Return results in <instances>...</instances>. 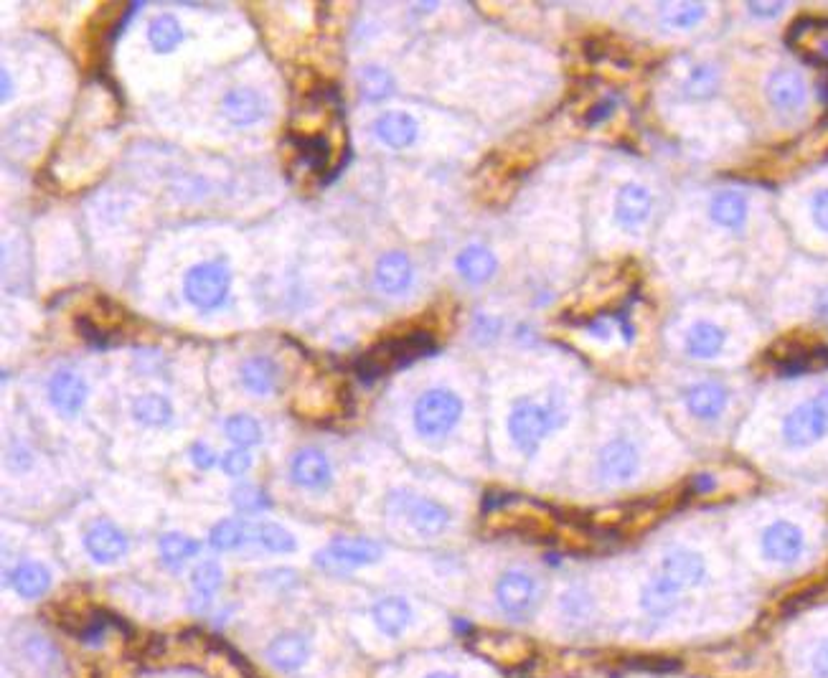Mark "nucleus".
<instances>
[{"label":"nucleus","instance_id":"nucleus-49","mask_svg":"<svg viewBox=\"0 0 828 678\" xmlns=\"http://www.w3.org/2000/svg\"><path fill=\"white\" fill-rule=\"evenodd\" d=\"M813 402L818 404V409H821V412H823V417L828 419V386H826V389H823L821 394H818L816 399H813Z\"/></svg>","mask_w":828,"mask_h":678},{"label":"nucleus","instance_id":"nucleus-21","mask_svg":"<svg viewBox=\"0 0 828 678\" xmlns=\"http://www.w3.org/2000/svg\"><path fill=\"white\" fill-rule=\"evenodd\" d=\"M414 280V267L404 252H389L376 262V285L381 293L399 295L409 290Z\"/></svg>","mask_w":828,"mask_h":678},{"label":"nucleus","instance_id":"nucleus-12","mask_svg":"<svg viewBox=\"0 0 828 678\" xmlns=\"http://www.w3.org/2000/svg\"><path fill=\"white\" fill-rule=\"evenodd\" d=\"M84 549L97 564H115L130 549L125 531L117 529L112 521H97L84 534Z\"/></svg>","mask_w":828,"mask_h":678},{"label":"nucleus","instance_id":"nucleus-4","mask_svg":"<svg viewBox=\"0 0 828 678\" xmlns=\"http://www.w3.org/2000/svg\"><path fill=\"white\" fill-rule=\"evenodd\" d=\"M463 409V399L450 389H427L414 402V430L427 440H440L458 427V422L463 419Z\"/></svg>","mask_w":828,"mask_h":678},{"label":"nucleus","instance_id":"nucleus-29","mask_svg":"<svg viewBox=\"0 0 828 678\" xmlns=\"http://www.w3.org/2000/svg\"><path fill=\"white\" fill-rule=\"evenodd\" d=\"M242 384L257 397H265L277 384V366L267 356H254L242 364Z\"/></svg>","mask_w":828,"mask_h":678},{"label":"nucleus","instance_id":"nucleus-19","mask_svg":"<svg viewBox=\"0 0 828 678\" xmlns=\"http://www.w3.org/2000/svg\"><path fill=\"white\" fill-rule=\"evenodd\" d=\"M765 94H768L770 105L775 110L795 112L806 105L808 89L801 74L790 72V69H778V72L770 74L768 84H765Z\"/></svg>","mask_w":828,"mask_h":678},{"label":"nucleus","instance_id":"nucleus-13","mask_svg":"<svg viewBox=\"0 0 828 678\" xmlns=\"http://www.w3.org/2000/svg\"><path fill=\"white\" fill-rule=\"evenodd\" d=\"M290 478L295 486L310 488V491L328 488L333 480L331 460L318 447H303L290 460Z\"/></svg>","mask_w":828,"mask_h":678},{"label":"nucleus","instance_id":"nucleus-33","mask_svg":"<svg viewBox=\"0 0 828 678\" xmlns=\"http://www.w3.org/2000/svg\"><path fill=\"white\" fill-rule=\"evenodd\" d=\"M359 92L366 102L387 100L394 92L392 74L381 67H364L359 74Z\"/></svg>","mask_w":828,"mask_h":678},{"label":"nucleus","instance_id":"nucleus-6","mask_svg":"<svg viewBox=\"0 0 828 678\" xmlns=\"http://www.w3.org/2000/svg\"><path fill=\"white\" fill-rule=\"evenodd\" d=\"M384 557L381 544L361 536H336L323 552L315 554V567L328 574H346L351 569L369 567Z\"/></svg>","mask_w":828,"mask_h":678},{"label":"nucleus","instance_id":"nucleus-42","mask_svg":"<svg viewBox=\"0 0 828 678\" xmlns=\"http://www.w3.org/2000/svg\"><path fill=\"white\" fill-rule=\"evenodd\" d=\"M188 452H191V463H194L199 470H209L216 465V452L211 450L206 442H194Z\"/></svg>","mask_w":828,"mask_h":678},{"label":"nucleus","instance_id":"nucleus-14","mask_svg":"<svg viewBox=\"0 0 828 678\" xmlns=\"http://www.w3.org/2000/svg\"><path fill=\"white\" fill-rule=\"evenodd\" d=\"M729 404V389L719 381H699L684 392V407L699 422H714Z\"/></svg>","mask_w":828,"mask_h":678},{"label":"nucleus","instance_id":"nucleus-40","mask_svg":"<svg viewBox=\"0 0 828 678\" xmlns=\"http://www.w3.org/2000/svg\"><path fill=\"white\" fill-rule=\"evenodd\" d=\"M232 503L237 511L242 513H257L270 508V498L265 496V491H260L257 486H249V483H242L232 491Z\"/></svg>","mask_w":828,"mask_h":678},{"label":"nucleus","instance_id":"nucleus-2","mask_svg":"<svg viewBox=\"0 0 828 678\" xmlns=\"http://www.w3.org/2000/svg\"><path fill=\"white\" fill-rule=\"evenodd\" d=\"M567 422L564 407L557 402H536V399H519L508 414V435L516 450L526 458L536 455L541 442L554 430Z\"/></svg>","mask_w":828,"mask_h":678},{"label":"nucleus","instance_id":"nucleus-47","mask_svg":"<svg viewBox=\"0 0 828 678\" xmlns=\"http://www.w3.org/2000/svg\"><path fill=\"white\" fill-rule=\"evenodd\" d=\"M610 112H613V102L605 100L600 102V105H595L590 110V115H587V125H597L600 120H605V117H610Z\"/></svg>","mask_w":828,"mask_h":678},{"label":"nucleus","instance_id":"nucleus-41","mask_svg":"<svg viewBox=\"0 0 828 678\" xmlns=\"http://www.w3.org/2000/svg\"><path fill=\"white\" fill-rule=\"evenodd\" d=\"M252 468V455H249L244 447H232L221 455V470L229 475V478H239L247 470Z\"/></svg>","mask_w":828,"mask_h":678},{"label":"nucleus","instance_id":"nucleus-1","mask_svg":"<svg viewBox=\"0 0 828 678\" xmlns=\"http://www.w3.org/2000/svg\"><path fill=\"white\" fill-rule=\"evenodd\" d=\"M707 579V559L689 546H671L661 554L656 567L638 592V610L648 628H663L684 605L686 592L696 590Z\"/></svg>","mask_w":828,"mask_h":678},{"label":"nucleus","instance_id":"nucleus-43","mask_svg":"<svg viewBox=\"0 0 828 678\" xmlns=\"http://www.w3.org/2000/svg\"><path fill=\"white\" fill-rule=\"evenodd\" d=\"M811 673L813 678H828V638L813 648L811 653Z\"/></svg>","mask_w":828,"mask_h":678},{"label":"nucleus","instance_id":"nucleus-50","mask_svg":"<svg viewBox=\"0 0 828 678\" xmlns=\"http://www.w3.org/2000/svg\"><path fill=\"white\" fill-rule=\"evenodd\" d=\"M0 79H3V100H8L11 97V77H8V72H3Z\"/></svg>","mask_w":828,"mask_h":678},{"label":"nucleus","instance_id":"nucleus-26","mask_svg":"<svg viewBox=\"0 0 828 678\" xmlns=\"http://www.w3.org/2000/svg\"><path fill=\"white\" fill-rule=\"evenodd\" d=\"M559 612H562V620L567 628L582 630L590 623H595L597 605L585 587H572L559 600Z\"/></svg>","mask_w":828,"mask_h":678},{"label":"nucleus","instance_id":"nucleus-34","mask_svg":"<svg viewBox=\"0 0 828 678\" xmlns=\"http://www.w3.org/2000/svg\"><path fill=\"white\" fill-rule=\"evenodd\" d=\"M224 432H227V437L232 440L234 447H244V450L262 442L260 422L254 417H249V414H234V417H229L227 425H224Z\"/></svg>","mask_w":828,"mask_h":678},{"label":"nucleus","instance_id":"nucleus-20","mask_svg":"<svg viewBox=\"0 0 828 678\" xmlns=\"http://www.w3.org/2000/svg\"><path fill=\"white\" fill-rule=\"evenodd\" d=\"M374 133L376 138L384 145L394 150L409 148V145L417 140V133H420V125L407 112H384V115L376 117L374 122Z\"/></svg>","mask_w":828,"mask_h":678},{"label":"nucleus","instance_id":"nucleus-3","mask_svg":"<svg viewBox=\"0 0 828 678\" xmlns=\"http://www.w3.org/2000/svg\"><path fill=\"white\" fill-rule=\"evenodd\" d=\"M435 351V341L427 331H414L404 333V336H394L381 341L379 346L371 348L369 353H364V359L359 361V376L364 379H376V376L387 374V371L399 369V366H407L412 361L422 359L427 353Z\"/></svg>","mask_w":828,"mask_h":678},{"label":"nucleus","instance_id":"nucleus-5","mask_svg":"<svg viewBox=\"0 0 828 678\" xmlns=\"http://www.w3.org/2000/svg\"><path fill=\"white\" fill-rule=\"evenodd\" d=\"M541 595L544 590H541L539 577L526 569H506L493 587L498 610L508 620H529L539 610Z\"/></svg>","mask_w":828,"mask_h":678},{"label":"nucleus","instance_id":"nucleus-27","mask_svg":"<svg viewBox=\"0 0 828 678\" xmlns=\"http://www.w3.org/2000/svg\"><path fill=\"white\" fill-rule=\"evenodd\" d=\"M747 214H750L747 199L737 191L717 193L712 199V204H709V216H712L714 224L724 226V229H742L747 221Z\"/></svg>","mask_w":828,"mask_h":678},{"label":"nucleus","instance_id":"nucleus-30","mask_svg":"<svg viewBox=\"0 0 828 678\" xmlns=\"http://www.w3.org/2000/svg\"><path fill=\"white\" fill-rule=\"evenodd\" d=\"M158 552H161V559L166 567L181 569L188 559L196 557V554L201 552V544L196 539H191V536L176 534V531H173V534L161 536V541H158Z\"/></svg>","mask_w":828,"mask_h":678},{"label":"nucleus","instance_id":"nucleus-39","mask_svg":"<svg viewBox=\"0 0 828 678\" xmlns=\"http://www.w3.org/2000/svg\"><path fill=\"white\" fill-rule=\"evenodd\" d=\"M707 16V6L704 3H681L671 11L663 13L661 23L666 28H694L696 23H702Z\"/></svg>","mask_w":828,"mask_h":678},{"label":"nucleus","instance_id":"nucleus-35","mask_svg":"<svg viewBox=\"0 0 828 678\" xmlns=\"http://www.w3.org/2000/svg\"><path fill=\"white\" fill-rule=\"evenodd\" d=\"M221 585H224V572H221V567L216 562H201L191 572V587H194L196 597H201L206 605L221 590Z\"/></svg>","mask_w":828,"mask_h":678},{"label":"nucleus","instance_id":"nucleus-37","mask_svg":"<svg viewBox=\"0 0 828 678\" xmlns=\"http://www.w3.org/2000/svg\"><path fill=\"white\" fill-rule=\"evenodd\" d=\"M719 87V72L712 67V64H699L689 72L684 82V92L694 100H704V97H712Z\"/></svg>","mask_w":828,"mask_h":678},{"label":"nucleus","instance_id":"nucleus-24","mask_svg":"<svg viewBox=\"0 0 828 678\" xmlns=\"http://www.w3.org/2000/svg\"><path fill=\"white\" fill-rule=\"evenodd\" d=\"M727 343V331L717 323H709V320H699L694 326L686 331L684 338V351L689 353L691 359H712Z\"/></svg>","mask_w":828,"mask_h":678},{"label":"nucleus","instance_id":"nucleus-25","mask_svg":"<svg viewBox=\"0 0 828 678\" xmlns=\"http://www.w3.org/2000/svg\"><path fill=\"white\" fill-rule=\"evenodd\" d=\"M11 587L23 600H39L49 592L51 572L39 562H23L11 572Z\"/></svg>","mask_w":828,"mask_h":678},{"label":"nucleus","instance_id":"nucleus-45","mask_svg":"<svg viewBox=\"0 0 828 678\" xmlns=\"http://www.w3.org/2000/svg\"><path fill=\"white\" fill-rule=\"evenodd\" d=\"M475 338H481L483 343H488V341H493V338L498 336V333H501V320H496V318H488V315H483V318H478L475 320Z\"/></svg>","mask_w":828,"mask_h":678},{"label":"nucleus","instance_id":"nucleus-16","mask_svg":"<svg viewBox=\"0 0 828 678\" xmlns=\"http://www.w3.org/2000/svg\"><path fill=\"white\" fill-rule=\"evenodd\" d=\"M371 620L384 638H402L414 623V610L404 597L387 595L371 605Z\"/></svg>","mask_w":828,"mask_h":678},{"label":"nucleus","instance_id":"nucleus-15","mask_svg":"<svg viewBox=\"0 0 828 678\" xmlns=\"http://www.w3.org/2000/svg\"><path fill=\"white\" fill-rule=\"evenodd\" d=\"M89 397V386L74 371H56L49 381V402L61 417H77Z\"/></svg>","mask_w":828,"mask_h":678},{"label":"nucleus","instance_id":"nucleus-22","mask_svg":"<svg viewBox=\"0 0 828 678\" xmlns=\"http://www.w3.org/2000/svg\"><path fill=\"white\" fill-rule=\"evenodd\" d=\"M221 110L232 125H252V122L265 117L267 102L254 89H232L221 102Z\"/></svg>","mask_w":828,"mask_h":678},{"label":"nucleus","instance_id":"nucleus-46","mask_svg":"<svg viewBox=\"0 0 828 678\" xmlns=\"http://www.w3.org/2000/svg\"><path fill=\"white\" fill-rule=\"evenodd\" d=\"M780 11H783V3H750L752 16L773 18V16H778Z\"/></svg>","mask_w":828,"mask_h":678},{"label":"nucleus","instance_id":"nucleus-28","mask_svg":"<svg viewBox=\"0 0 828 678\" xmlns=\"http://www.w3.org/2000/svg\"><path fill=\"white\" fill-rule=\"evenodd\" d=\"M257 539V524H249L244 519H224L211 529L209 544L216 552H234L247 541Z\"/></svg>","mask_w":828,"mask_h":678},{"label":"nucleus","instance_id":"nucleus-11","mask_svg":"<svg viewBox=\"0 0 828 678\" xmlns=\"http://www.w3.org/2000/svg\"><path fill=\"white\" fill-rule=\"evenodd\" d=\"M762 554L775 564H793L806 549V536L793 521H775L760 536Z\"/></svg>","mask_w":828,"mask_h":678},{"label":"nucleus","instance_id":"nucleus-17","mask_svg":"<svg viewBox=\"0 0 828 678\" xmlns=\"http://www.w3.org/2000/svg\"><path fill=\"white\" fill-rule=\"evenodd\" d=\"M267 658H270L272 666L282 673H295L308 663L310 658V640L305 638L303 633H295V630H288V633H280L270 640L267 645Z\"/></svg>","mask_w":828,"mask_h":678},{"label":"nucleus","instance_id":"nucleus-36","mask_svg":"<svg viewBox=\"0 0 828 678\" xmlns=\"http://www.w3.org/2000/svg\"><path fill=\"white\" fill-rule=\"evenodd\" d=\"M298 148H300V160H303L310 171L323 173L328 168V163H331L333 150H331V143H328L323 135H313V138H300Z\"/></svg>","mask_w":828,"mask_h":678},{"label":"nucleus","instance_id":"nucleus-44","mask_svg":"<svg viewBox=\"0 0 828 678\" xmlns=\"http://www.w3.org/2000/svg\"><path fill=\"white\" fill-rule=\"evenodd\" d=\"M811 211H813V221H816L818 229H821V232H828V188L826 191H818L816 196H813Z\"/></svg>","mask_w":828,"mask_h":678},{"label":"nucleus","instance_id":"nucleus-38","mask_svg":"<svg viewBox=\"0 0 828 678\" xmlns=\"http://www.w3.org/2000/svg\"><path fill=\"white\" fill-rule=\"evenodd\" d=\"M267 552L275 554H290L298 549V541L288 529H282L280 524H257V539Z\"/></svg>","mask_w":828,"mask_h":678},{"label":"nucleus","instance_id":"nucleus-18","mask_svg":"<svg viewBox=\"0 0 828 678\" xmlns=\"http://www.w3.org/2000/svg\"><path fill=\"white\" fill-rule=\"evenodd\" d=\"M653 211V193L643 183H625L615 196V221L623 229H635L648 221Z\"/></svg>","mask_w":828,"mask_h":678},{"label":"nucleus","instance_id":"nucleus-8","mask_svg":"<svg viewBox=\"0 0 828 678\" xmlns=\"http://www.w3.org/2000/svg\"><path fill=\"white\" fill-rule=\"evenodd\" d=\"M232 285V272L221 262H201L191 267L183 280V293L186 300L199 310H214L224 305Z\"/></svg>","mask_w":828,"mask_h":678},{"label":"nucleus","instance_id":"nucleus-32","mask_svg":"<svg viewBox=\"0 0 828 678\" xmlns=\"http://www.w3.org/2000/svg\"><path fill=\"white\" fill-rule=\"evenodd\" d=\"M148 39L158 54H171L178 44L183 41L181 23L173 16H158L148 28Z\"/></svg>","mask_w":828,"mask_h":678},{"label":"nucleus","instance_id":"nucleus-9","mask_svg":"<svg viewBox=\"0 0 828 678\" xmlns=\"http://www.w3.org/2000/svg\"><path fill=\"white\" fill-rule=\"evenodd\" d=\"M389 508L409 521L420 536H440L453 524V513L445 503L435 498H417L412 493H394L389 498Z\"/></svg>","mask_w":828,"mask_h":678},{"label":"nucleus","instance_id":"nucleus-31","mask_svg":"<svg viewBox=\"0 0 828 678\" xmlns=\"http://www.w3.org/2000/svg\"><path fill=\"white\" fill-rule=\"evenodd\" d=\"M133 414L145 427H166L173 419V407L161 394H143L135 399Z\"/></svg>","mask_w":828,"mask_h":678},{"label":"nucleus","instance_id":"nucleus-10","mask_svg":"<svg viewBox=\"0 0 828 678\" xmlns=\"http://www.w3.org/2000/svg\"><path fill=\"white\" fill-rule=\"evenodd\" d=\"M828 432V419L816 402H803L790 409L783 419V440L788 447H811L821 442Z\"/></svg>","mask_w":828,"mask_h":678},{"label":"nucleus","instance_id":"nucleus-23","mask_svg":"<svg viewBox=\"0 0 828 678\" xmlns=\"http://www.w3.org/2000/svg\"><path fill=\"white\" fill-rule=\"evenodd\" d=\"M455 267H458L460 277L468 280L470 285H483V282H488L496 275L498 260L496 254L488 247H483V244H468V247L458 254Z\"/></svg>","mask_w":828,"mask_h":678},{"label":"nucleus","instance_id":"nucleus-7","mask_svg":"<svg viewBox=\"0 0 828 678\" xmlns=\"http://www.w3.org/2000/svg\"><path fill=\"white\" fill-rule=\"evenodd\" d=\"M597 475L608 486H625L643 470V452L630 437H613L597 450Z\"/></svg>","mask_w":828,"mask_h":678},{"label":"nucleus","instance_id":"nucleus-51","mask_svg":"<svg viewBox=\"0 0 828 678\" xmlns=\"http://www.w3.org/2000/svg\"><path fill=\"white\" fill-rule=\"evenodd\" d=\"M425 678H460V676L453 671H432V673H427Z\"/></svg>","mask_w":828,"mask_h":678},{"label":"nucleus","instance_id":"nucleus-48","mask_svg":"<svg viewBox=\"0 0 828 678\" xmlns=\"http://www.w3.org/2000/svg\"><path fill=\"white\" fill-rule=\"evenodd\" d=\"M691 491L694 493H709V491H714V478L712 475H696L694 478V483H691Z\"/></svg>","mask_w":828,"mask_h":678}]
</instances>
